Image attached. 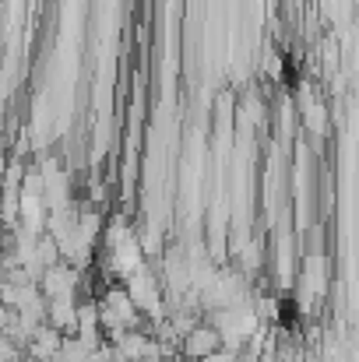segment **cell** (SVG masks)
<instances>
[{"mask_svg":"<svg viewBox=\"0 0 359 362\" xmlns=\"http://www.w3.org/2000/svg\"><path fill=\"white\" fill-rule=\"evenodd\" d=\"M226 349V341H222V334H219V327L208 320V324H198L187 338H183V356L187 362H205L212 359V356H219Z\"/></svg>","mask_w":359,"mask_h":362,"instance_id":"1","label":"cell"}]
</instances>
